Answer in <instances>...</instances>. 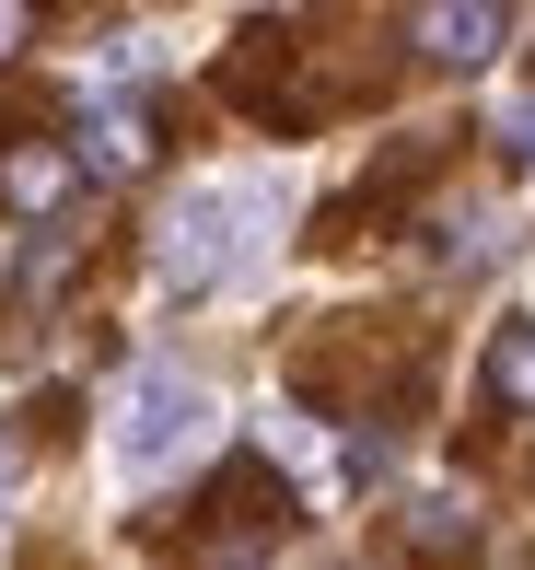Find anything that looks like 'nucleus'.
<instances>
[{
    "mask_svg": "<svg viewBox=\"0 0 535 570\" xmlns=\"http://www.w3.org/2000/svg\"><path fill=\"white\" fill-rule=\"evenodd\" d=\"M210 420H221L210 384H187V373H164V361H151V373H129V396H117L106 454H117V478H129V489H151V478H175V465L210 443Z\"/></svg>",
    "mask_w": 535,
    "mask_h": 570,
    "instance_id": "f257e3e1",
    "label": "nucleus"
},
{
    "mask_svg": "<svg viewBox=\"0 0 535 570\" xmlns=\"http://www.w3.org/2000/svg\"><path fill=\"white\" fill-rule=\"evenodd\" d=\"M257 175H221V187H187V210H175L164 222V279H175V292H210V279L221 268H234V256H245V210H257Z\"/></svg>",
    "mask_w": 535,
    "mask_h": 570,
    "instance_id": "f03ea898",
    "label": "nucleus"
},
{
    "mask_svg": "<svg viewBox=\"0 0 535 570\" xmlns=\"http://www.w3.org/2000/svg\"><path fill=\"white\" fill-rule=\"evenodd\" d=\"M70 187H82V151H59V140H12L0 151V198H12L23 222H59Z\"/></svg>",
    "mask_w": 535,
    "mask_h": 570,
    "instance_id": "7ed1b4c3",
    "label": "nucleus"
},
{
    "mask_svg": "<svg viewBox=\"0 0 535 570\" xmlns=\"http://www.w3.org/2000/svg\"><path fill=\"white\" fill-rule=\"evenodd\" d=\"M407 36H419V59H443V70H477V59H501L513 12H501V0H443V12H419Z\"/></svg>",
    "mask_w": 535,
    "mask_h": 570,
    "instance_id": "20e7f679",
    "label": "nucleus"
},
{
    "mask_svg": "<svg viewBox=\"0 0 535 570\" xmlns=\"http://www.w3.org/2000/svg\"><path fill=\"white\" fill-rule=\"evenodd\" d=\"M82 164H93V175H140V164H151V128H140L129 106H106V117H93V140H82Z\"/></svg>",
    "mask_w": 535,
    "mask_h": 570,
    "instance_id": "39448f33",
    "label": "nucleus"
},
{
    "mask_svg": "<svg viewBox=\"0 0 535 570\" xmlns=\"http://www.w3.org/2000/svg\"><path fill=\"white\" fill-rule=\"evenodd\" d=\"M489 396L535 420V326H501V338H489Z\"/></svg>",
    "mask_w": 535,
    "mask_h": 570,
    "instance_id": "423d86ee",
    "label": "nucleus"
},
{
    "mask_svg": "<svg viewBox=\"0 0 535 570\" xmlns=\"http://www.w3.org/2000/svg\"><path fill=\"white\" fill-rule=\"evenodd\" d=\"M12 36H23V12H0V59H12Z\"/></svg>",
    "mask_w": 535,
    "mask_h": 570,
    "instance_id": "0eeeda50",
    "label": "nucleus"
}]
</instances>
